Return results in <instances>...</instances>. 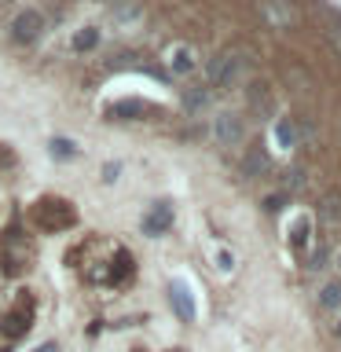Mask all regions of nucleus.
Instances as JSON below:
<instances>
[{
	"label": "nucleus",
	"instance_id": "f257e3e1",
	"mask_svg": "<svg viewBox=\"0 0 341 352\" xmlns=\"http://www.w3.org/2000/svg\"><path fill=\"white\" fill-rule=\"evenodd\" d=\"M30 224L44 231V235H59V231H70L77 224V209L70 198L59 195H41L37 202L30 206Z\"/></svg>",
	"mask_w": 341,
	"mask_h": 352
},
{
	"label": "nucleus",
	"instance_id": "f03ea898",
	"mask_svg": "<svg viewBox=\"0 0 341 352\" xmlns=\"http://www.w3.org/2000/svg\"><path fill=\"white\" fill-rule=\"evenodd\" d=\"M246 70H250L246 55L235 52V48H224L206 63V81L213 88H239L242 81H246Z\"/></svg>",
	"mask_w": 341,
	"mask_h": 352
},
{
	"label": "nucleus",
	"instance_id": "7ed1b4c3",
	"mask_svg": "<svg viewBox=\"0 0 341 352\" xmlns=\"http://www.w3.org/2000/svg\"><path fill=\"white\" fill-rule=\"evenodd\" d=\"M33 261V246L19 228H8L0 239V272L4 275H22Z\"/></svg>",
	"mask_w": 341,
	"mask_h": 352
},
{
	"label": "nucleus",
	"instance_id": "20e7f679",
	"mask_svg": "<svg viewBox=\"0 0 341 352\" xmlns=\"http://www.w3.org/2000/svg\"><path fill=\"white\" fill-rule=\"evenodd\" d=\"M44 30H48V19H44L37 8L19 11V15L8 22V37L15 41V44H37L44 37Z\"/></svg>",
	"mask_w": 341,
	"mask_h": 352
},
{
	"label": "nucleus",
	"instance_id": "39448f33",
	"mask_svg": "<svg viewBox=\"0 0 341 352\" xmlns=\"http://www.w3.org/2000/svg\"><path fill=\"white\" fill-rule=\"evenodd\" d=\"M213 140L220 147H242L246 143V121L239 114H231V110H220L213 118Z\"/></svg>",
	"mask_w": 341,
	"mask_h": 352
},
{
	"label": "nucleus",
	"instance_id": "423d86ee",
	"mask_svg": "<svg viewBox=\"0 0 341 352\" xmlns=\"http://www.w3.org/2000/svg\"><path fill=\"white\" fill-rule=\"evenodd\" d=\"M30 323H33V305H30V297H22L15 308H8V312L0 316V334L15 341L30 330Z\"/></svg>",
	"mask_w": 341,
	"mask_h": 352
},
{
	"label": "nucleus",
	"instance_id": "0eeeda50",
	"mask_svg": "<svg viewBox=\"0 0 341 352\" xmlns=\"http://www.w3.org/2000/svg\"><path fill=\"white\" fill-rule=\"evenodd\" d=\"M261 15H264L268 26L283 30V26H290V22L297 19V11L290 8V0H261Z\"/></svg>",
	"mask_w": 341,
	"mask_h": 352
},
{
	"label": "nucleus",
	"instance_id": "6e6552de",
	"mask_svg": "<svg viewBox=\"0 0 341 352\" xmlns=\"http://www.w3.org/2000/svg\"><path fill=\"white\" fill-rule=\"evenodd\" d=\"M165 63H169V70L176 77H184V74H191L195 66H198V55H195L191 44H173L169 55H165Z\"/></svg>",
	"mask_w": 341,
	"mask_h": 352
},
{
	"label": "nucleus",
	"instance_id": "1a4fd4ad",
	"mask_svg": "<svg viewBox=\"0 0 341 352\" xmlns=\"http://www.w3.org/2000/svg\"><path fill=\"white\" fill-rule=\"evenodd\" d=\"M169 228H173V209H169V202H158L147 217H143V231H147V235H165Z\"/></svg>",
	"mask_w": 341,
	"mask_h": 352
},
{
	"label": "nucleus",
	"instance_id": "9d476101",
	"mask_svg": "<svg viewBox=\"0 0 341 352\" xmlns=\"http://www.w3.org/2000/svg\"><path fill=\"white\" fill-rule=\"evenodd\" d=\"M169 301L176 308V316H180L184 323H191V319H195V301H191V290H187L184 283H173L169 286Z\"/></svg>",
	"mask_w": 341,
	"mask_h": 352
},
{
	"label": "nucleus",
	"instance_id": "9b49d317",
	"mask_svg": "<svg viewBox=\"0 0 341 352\" xmlns=\"http://www.w3.org/2000/svg\"><path fill=\"white\" fill-rule=\"evenodd\" d=\"M316 305L323 308V312H341V279H327L323 286H319Z\"/></svg>",
	"mask_w": 341,
	"mask_h": 352
},
{
	"label": "nucleus",
	"instance_id": "f8f14e48",
	"mask_svg": "<svg viewBox=\"0 0 341 352\" xmlns=\"http://www.w3.org/2000/svg\"><path fill=\"white\" fill-rule=\"evenodd\" d=\"M275 143L283 151H294L301 143V129H297V118H279L275 121Z\"/></svg>",
	"mask_w": 341,
	"mask_h": 352
},
{
	"label": "nucleus",
	"instance_id": "ddd939ff",
	"mask_svg": "<svg viewBox=\"0 0 341 352\" xmlns=\"http://www.w3.org/2000/svg\"><path fill=\"white\" fill-rule=\"evenodd\" d=\"M319 220L330 228H341V191H327L319 198Z\"/></svg>",
	"mask_w": 341,
	"mask_h": 352
},
{
	"label": "nucleus",
	"instance_id": "4468645a",
	"mask_svg": "<svg viewBox=\"0 0 341 352\" xmlns=\"http://www.w3.org/2000/svg\"><path fill=\"white\" fill-rule=\"evenodd\" d=\"M290 246L294 250H308L312 246V217H297L290 228Z\"/></svg>",
	"mask_w": 341,
	"mask_h": 352
},
{
	"label": "nucleus",
	"instance_id": "2eb2a0df",
	"mask_svg": "<svg viewBox=\"0 0 341 352\" xmlns=\"http://www.w3.org/2000/svg\"><path fill=\"white\" fill-rule=\"evenodd\" d=\"M268 169V154L261 147H250V154L242 158V176H250V180H257V176Z\"/></svg>",
	"mask_w": 341,
	"mask_h": 352
},
{
	"label": "nucleus",
	"instance_id": "dca6fc26",
	"mask_svg": "<svg viewBox=\"0 0 341 352\" xmlns=\"http://www.w3.org/2000/svg\"><path fill=\"white\" fill-rule=\"evenodd\" d=\"M110 114H114V118H132V121H136V118H143V114H151V107L143 103V99H121V103L110 107Z\"/></svg>",
	"mask_w": 341,
	"mask_h": 352
},
{
	"label": "nucleus",
	"instance_id": "f3484780",
	"mask_svg": "<svg viewBox=\"0 0 341 352\" xmlns=\"http://www.w3.org/2000/svg\"><path fill=\"white\" fill-rule=\"evenodd\" d=\"M250 107L253 110H272V92H268V85H264V81L250 85Z\"/></svg>",
	"mask_w": 341,
	"mask_h": 352
},
{
	"label": "nucleus",
	"instance_id": "a211bd4d",
	"mask_svg": "<svg viewBox=\"0 0 341 352\" xmlns=\"http://www.w3.org/2000/svg\"><path fill=\"white\" fill-rule=\"evenodd\" d=\"M96 44H99V26H85V30L74 37V52H92Z\"/></svg>",
	"mask_w": 341,
	"mask_h": 352
},
{
	"label": "nucleus",
	"instance_id": "6ab92c4d",
	"mask_svg": "<svg viewBox=\"0 0 341 352\" xmlns=\"http://www.w3.org/2000/svg\"><path fill=\"white\" fill-rule=\"evenodd\" d=\"M323 268H330V250L312 246V253H308V272H323Z\"/></svg>",
	"mask_w": 341,
	"mask_h": 352
},
{
	"label": "nucleus",
	"instance_id": "aec40b11",
	"mask_svg": "<svg viewBox=\"0 0 341 352\" xmlns=\"http://www.w3.org/2000/svg\"><path fill=\"white\" fill-rule=\"evenodd\" d=\"M114 19L118 22H140V4L136 0H121V4L114 8Z\"/></svg>",
	"mask_w": 341,
	"mask_h": 352
},
{
	"label": "nucleus",
	"instance_id": "412c9836",
	"mask_svg": "<svg viewBox=\"0 0 341 352\" xmlns=\"http://www.w3.org/2000/svg\"><path fill=\"white\" fill-rule=\"evenodd\" d=\"M301 187H305V169H301V165L286 169V176H283V191L290 195V191H301Z\"/></svg>",
	"mask_w": 341,
	"mask_h": 352
},
{
	"label": "nucleus",
	"instance_id": "4be33fe9",
	"mask_svg": "<svg viewBox=\"0 0 341 352\" xmlns=\"http://www.w3.org/2000/svg\"><path fill=\"white\" fill-rule=\"evenodd\" d=\"M52 154H55V158H74L77 143L74 140H52Z\"/></svg>",
	"mask_w": 341,
	"mask_h": 352
},
{
	"label": "nucleus",
	"instance_id": "5701e85b",
	"mask_svg": "<svg viewBox=\"0 0 341 352\" xmlns=\"http://www.w3.org/2000/svg\"><path fill=\"white\" fill-rule=\"evenodd\" d=\"M11 165H15V151H11L8 143H0V173H8Z\"/></svg>",
	"mask_w": 341,
	"mask_h": 352
},
{
	"label": "nucleus",
	"instance_id": "b1692460",
	"mask_svg": "<svg viewBox=\"0 0 341 352\" xmlns=\"http://www.w3.org/2000/svg\"><path fill=\"white\" fill-rule=\"evenodd\" d=\"M184 103L191 107V110H202V107L209 103V96H206V92H187V96H184Z\"/></svg>",
	"mask_w": 341,
	"mask_h": 352
},
{
	"label": "nucleus",
	"instance_id": "393cba45",
	"mask_svg": "<svg viewBox=\"0 0 341 352\" xmlns=\"http://www.w3.org/2000/svg\"><path fill=\"white\" fill-rule=\"evenodd\" d=\"M283 202H286V195H268L264 198V209H268V213H279Z\"/></svg>",
	"mask_w": 341,
	"mask_h": 352
},
{
	"label": "nucleus",
	"instance_id": "a878e982",
	"mask_svg": "<svg viewBox=\"0 0 341 352\" xmlns=\"http://www.w3.org/2000/svg\"><path fill=\"white\" fill-rule=\"evenodd\" d=\"M327 37H330V44H334V52L341 55V26H330V30H327Z\"/></svg>",
	"mask_w": 341,
	"mask_h": 352
},
{
	"label": "nucleus",
	"instance_id": "bb28decb",
	"mask_svg": "<svg viewBox=\"0 0 341 352\" xmlns=\"http://www.w3.org/2000/svg\"><path fill=\"white\" fill-rule=\"evenodd\" d=\"M220 272H231V268H235V257H231V253H220Z\"/></svg>",
	"mask_w": 341,
	"mask_h": 352
},
{
	"label": "nucleus",
	"instance_id": "cd10ccee",
	"mask_svg": "<svg viewBox=\"0 0 341 352\" xmlns=\"http://www.w3.org/2000/svg\"><path fill=\"white\" fill-rule=\"evenodd\" d=\"M330 334H334V338H341V312H338V319H334V323H330Z\"/></svg>",
	"mask_w": 341,
	"mask_h": 352
},
{
	"label": "nucleus",
	"instance_id": "c85d7f7f",
	"mask_svg": "<svg viewBox=\"0 0 341 352\" xmlns=\"http://www.w3.org/2000/svg\"><path fill=\"white\" fill-rule=\"evenodd\" d=\"M37 352H59V345H44V349H37Z\"/></svg>",
	"mask_w": 341,
	"mask_h": 352
},
{
	"label": "nucleus",
	"instance_id": "c756f323",
	"mask_svg": "<svg viewBox=\"0 0 341 352\" xmlns=\"http://www.w3.org/2000/svg\"><path fill=\"white\" fill-rule=\"evenodd\" d=\"M334 264H338V272H341V246H338V253H334Z\"/></svg>",
	"mask_w": 341,
	"mask_h": 352
},
{
	"label": "nucleus",
	"instance_id": "7c9ffc66",
	"mask_svg": "<svg viewBox=\"0 0 341 352\" xmlns=\"http://www.w3.org/2000/svg\"><path fill=\"white\" fill-rule=\"evenodd\" d=\"M169 352H187V349H169Z\"/></svg>",
	"mask_w": 341,
	"mask_h": 352
},
{
	"label": "nucleus",
	"instance_id": "2f4dec72",
	"mask_svg": "<svg viewBox=\"0 0 341 352\" xmlns=\"http://www.w3.org/2000/svg\"><path fill=\"white\" fill-rule=\"evenodd\" d=\"M48 4H63V0H48Z\"/></svg>",
	"mask_w": 341,
	"mask_h": 352
}]
</instances>
